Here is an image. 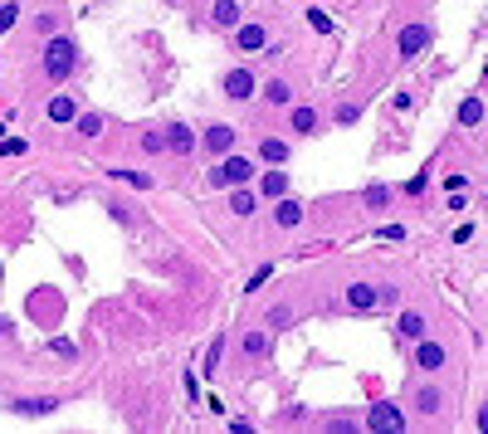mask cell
<instances>
[{
	"label": "cell",
	"mask_w": 488,
	"mask_h": 434,
	"mask_svg": "<svg viewBox=\"0 0 488 434\" xmlns=\"http://www.w3.org/2000/svg\"><path fill=\"white\" fill-rule=\"evenodd\" d=\"M142 147H147V151H166V132H147Z\"/></svg>",
	"instance_id": "cell-30"
},
{
	"label": "cell",
	"mask_w": 488,
	"mask_h": 434,
	"mask_svg": "<svg viewBox=\"0 0 488 434\" xmlns=\"http://www.w3.org/2000/svg\"><path fill=\"white\" fill-rule=\"evenodd\" d=\"M440 405H444V391H440V386L415 391V410H420V415H440Z\"/></svg>",
	"instance_id": "cell-15"
},
{
	"label": "cell",
	"mask_w": 488,
	"mask_h": 434,
	"mask_svg": "<svg viewBox=\"0 0 488 434\" xmlns=\"http://www.w3.org/2000/svg\"><path fill=\"white\" fill-rule=\"evenodd\" d=\"M386 186H371V191H367V205H371V210H381V205H386Z\"/></svg>",
	"instance_id": "cell-31"
},
{
	"label": "cell",
	"mask_w": 488,
	"mask_h": 434,
	"mask_svg": "<svg viewBox=\"0 0 488 434\" xmlns=\"http://www.w3.org/2000/svg\"><path fill=\"white\" fill-rule=\"evenodd\" d=\"M254 205H259V196H254L249 186H235V191H230V210H235V215H254Z\"/></svg>",
	"instance_id": "cell-17"
},
{
	"label": "cell",
	"mask_w": 488,
	"mask_h": 434,
	"mask_svg": "<svg viewBox=\"0 0 488 434\" xmlns=\"http://www.w3.org/2000/svg\"><path fill=\"white\" fill-rule=\"evenodd\" d=\"M264 103H269V108H293V88L284 79H269V83H264Z\"/></svg>",
	"instance_id": "cell-12"
},
{
	"label": "cell",
	"mask_w": 488,
	"mask_h": 434,
	"mask_svg": "<svg viewBox=\"0 0 488 434\" xmlns=\"http://www.w3.org/2000/svg\"><path fill=\"white\" fill-rule=\"evenodd\" d=\"M274 224H279V229H298V224H303V205L284 196V201H279V210H274Z\"/></svg>",
	"instance_id": "cell-13"
},
{
	"label": "cell",
	"mask_w": 488,
	"mask_h": 434,
	"mask_svg": "<svg viewBox=\"0 0 488 434\" xmlns=\"http://www.w3.org/2000/svg\"><path fill=\"white\" fill-rule=\"evenodd\" d=\"M308 25H312L317 34H327V29H332V20H327V10H317V5L308 10Z\"/></svg>",
	"instance_id": "cell-27"
},
{
	"label": "cell",
	"mask_w": 488,
	"mask_h": 434,
	"mask_svg": "<svg viewBox=\"0 0 488 434\" xmlns=\"http://www.w3.org/2000/svg\"><path fill=\"white\" fill-rule=\"evenodd\" d=\"M112 181H122V186H132V191H147V186H152L147 171H112Z\"/></svg>",
	"instance_id": "cell-22"
},
{
	"label": "cell",
	"mask_w": 488,
	"mask_h": 434,
	"mask_svg": "<svg viewBox=\"0 0 488 434\" xmlns=\"http://www.w3.org/2000/svg\"><path fill=\"white\" fill-rule=\"evenodd\" d=\"M259 191H264V196H274V201H284V196H289V176H284V171L274 166V171H264Z\"/></svg>",
	"instance_id": "cell-16"
},
{
	"label": "cell",
	"mask_w": 488,
	"mask_h": 434,
	"mask_svg": "<svg viewBox=\"0 0 488 434\" xmlns=\"http://www.w3.org/2000/svg\"><path fill=\"white\" fill-rule=\"evenodd\" d=\"M200 147H205L210 156H230V151H235V127H230V122H210L205 137H200Z\"/></svg>",
	"instance_id": "cell-4"
},
{
	"label": "cell",
	"mask_w": 488,
	"mask_h": 434,
	"mask_svg": "<svg viewBox=\"0 0 488 434\" xmlns=\"http://www.w3.org/2000/svg\"><path fill=\"white\" fill-rule=\"evenodd\" d=\"M444 361H449V351H444L440 341H420V351H415V366H420V371H440Z\"/></svg>",
	"instance_id": "cell-11"
},
{
	"label": "cell",
	"mask_w": 488,
	"mask_h": 434,
	"mask_svg": "<svg viewBox=\"0 0 488 434\" xmlns=\"http://www.w3.org/2000/svg\"><path fill=\"white\" fill-rule=\"evenodd\" d=\"M395 303V288H371V283H352L347 288V308L352 313H376V308H390Z\"/></svg>",
	"instance_id": "cell-3"
},
{
	"label": "cell",
	"mask_w": 488,
	"mask_h": 434,
	"mask_svg": "<svg viewBox=\"0 0 488 434\" xmlns=\"http://www.w3.org/2000/svg\"><path fill=\"white\" fill-rule=\"evenodd\" d=\"M220 88H225V98H235V103H249V98H254V69H230Z\"/></svg>",
	"instance_id": "cell-7"
},
{
	"label": "cell",
	"mask_w": 488,
	"mask_h": 434,
	"mask_svg": "<svg viewBox=\"0 0 488 434\" xmlns=\"http://www.w3.org/2000/svg\"><path fill=\"white\" fill-rule=\"evenodd\" d=\"M10 410L15 415H49V410H59V400H15Z\"/></svg>",
	"instance_id": "cell-20"
},
{
	"label": "cell",
	"mask_w": 488,
	"mask_h": 434,
	"mask_svg": "<svg viewBox=\"0 0 488 434\" xmlns=\"http://www.w3.org/2000/svg\"><path fill=\"white\" fill-rule=\"evenodd\" d=\"M25 147H29V142H25V137H5V142H0V156H20V151H25Z\"/></svg>",
	"instance_id": "cell-29"
},
{
	"label": "cell",
	"mask_w": 488,
	"mask_h": 434,
	"mask_svg": "<svg viewBox=\"0 0 488 434\" xmlns=\"http://www.w3.org/2000/svg\"><path fill=\"white\" fill-rule=\"evenodd\" d=\"M264 44H269V34H264V25H259V20L235 29V49H239V54H259Z\"/></svg>",
	"instance_id": "cell-9"
},
{
	"label": "cell",
	"mask_w": 488,
	"mask_h": 434,
	"mask_svg": "<svg viewBox=\"0 0 488 434\" xmlns=\"http://www.w3.org/2000/svg\"><path fill=\"white\" fill-rule=\"evenodd\" d=\"M0 337H10V318H0Z\"/></svg>",
	"instance_id": "cell-34"
},
{
	"label": "cell",
	"mask_w": 488,
	"mask_h": 434,
	"mask_svg": "<svg viewBox=\"0 0 488 434\" xmlns=\"http://www.w3.org/2000/svg\"><path fill=\"white\" fill-rule=\"evenodd\" d=\"M459 122H464V127H479V122H484V98L459 103Z\"/></svg>",
	"instance_id": "cell-21"
},
{
	"label": "cell",
	"mask_w": 488,
	"mask_h": 434,
	"mask_svg": "<svg viewBox=\"0 0 488 434\" xmlns=\"http://www.w3.org/2000/svg\"><path fill=\"white\" fill-rule=\"evenodd\" d=\"M362 425H367V430L400 434V430H405V415H400L395 405H386V400H381V405H371V410H367V420H362Z\"/></svg>",
	"instance_id": "cell-5"
},
{
	"label": "cell",
	"mask_w": 488,
	"mask_h": 434,
	"mask_svg": "<svg viewBox=\"0 0 488 434\" xmlns=\"http://www.w3.org/2000/svg\"><path fill=\"white\" fill-rule=\"evenodd\" d=\"M430 39H435V34H430V25H405V29H400V39H395V44H400V59L425 54V49H430Z\"/></svg>",
	"instance_id": "cell-6"
},
{
	"label": "cell",
	"mask_w": 488,
	"mask_h": 434,
	"mask_svg": "<svg viewBox=\"0 0 488 434\" xmlns=\"http://www.w3.org/2000/svg\"><path fill=\"white\" fill-rule=\"evenodd\" d=\"M49 122H79V103H74L69 93L49 98Z\"/></svg>",
	"instance_id": "cell-14"
},
{
	"label": "cell",
	"mask_w": 488,
	"mask_h": 434,
	"mask_svg": "<svg viewBox=\"0 0 488 434\" xmlns=\"http://www.w3.org/2000/svg\"><path fill=\"white\" fill-rule=\"evenodd\" d=\"M210 25L215 29H239V0H215L210 5Z\"/></svg>",
	"instance_id": "cell-10"
},
{
	"label": "cell",
	"mask_w": 488,
	"mask_h": 434,
	"mask_svg": "<svg viewBox=\"0 0 488 434\" xmlns=\"http://www.w3.org/2000/svg\"><path fill=\"white\" fill-rule=\"evenodd\" d=\"M312 127H317V112H312V108H293V132H303V137H308Z\"/></svg>",
	"instance_id": "cell-23"
},
{
	"label": "cell",
	"mask_w": 488,
	"mask_h": 434,
	"mask_svg": "<svg viewBox=\"0 0 488 434\" xmlns=\"http://www.w3.org/2000/svg\"><path fill=\"white\" fill-rule=\"evenodd\" d=\"M395 332H400L405 341H420V337H425V318H420V313H400Z\"/></svg>",
	"instance_id": "cell-18"
},
{
	"label": "cell",
	"mask_w": 488,
	"mask_h": 434,
	"mask_svg": "<svg viewBox=\"0 0 488 434\" xmlns=\"http://www.w3.org/2000/svg\"><path fill=\"white\" fill-rule=\"evenodd\" d=\"M259 156L279 166V161H289V142H279V137H269V142H259Z\"/></svg>",
	"instance_id": "cell-19"
},
{
	"label": "cell",
	"mask_w": 488,
	"mask_h": 434,
	"mask_svg": "<svg viewBox=\"0 0 488 434\" xmlns=\"http://www.w3.org/2000/svg\"><path fill=\"white\" fill-rule=\"evenodd\" d=\"M74 69H79V49H74V39L49 34V44H44V74H49L54 83H64Z\"/></svg>",
	"instance_id": "cell-1"
},
{
	"label": "cell",
	"mask_w": 488,
	"mask_h": 434,
	"mask_svg": "<svg viewBox=\"0 0 488 434\" xmlns=\"http://www.w3.org/2000/svg\"><path fill=\"white\" fill-rule=\"evenodd\" d=\"M15 20H20V5L15 0H0V29H10Z\"/></svg>",
	"instance_id": "cell-28"
},
{
	"label": "cell",
	"mask_w": 488,
	"mask_h": 434,
	"mask_svg": "<svg viewBox=\"0 0 488 434\" xmlns=\"http://www.w3.org/2000/svg\"><path fill=\"white\" fill-rule=\"evenodd\" d=\"M166 5H176V0H166Z\"/></svg>",
	"instance_id": "cell-35"
},
{
	"label": "cell",
	"mask_w": 488,
	"mask_h": 434,
	"mask_svg": "<svg viewBox=\"0 0 488 434\" xmlns=\"http://www.w3.org/2000/svg\"><path fill=\"white\" fill-rule=\"evenodd\" d=\"M220 356H225V337H215V341H210V351H205V376H215Z\"/></svg>",
	"instance_id": "cell-24"
},
{
	"label": "cell",
	"mask_w": 488,
	"mask_h": 434,
	"mask_svg": "<svg viewBox=\"0 0 488 434\" xmlns=\"http://www.w3.org/2000/svg\"><path fill=\"white\" fill-rule=\"evenodd\" d=\"M34 29H39V34H54V29H59V15H39Z\"/></svg>",
	"instance_id": "cell-32"
},
{
	"label": "cell",
	"mask_w": 488,
	"mask_h": 434,
	"mask_svg": "<svg viewBox=\"0 0 488 434\" xmlns=\"http://www.w3.org/2000/svg\"><path fill=\"white\" fill-rule=\"evenodd\" d=\"M244 351H249V356H264V351H269V337H264V332H249V337H244Z\"/></svg>",
	"instance_id": "cell-25"
},
{
	"label": "cell",
	"mask_w": 488,
	"mask_h": 434,
	"mask_svg": "<svg viewBox=\"0 0 488 434\" xmlns=\"http://www.w3.org/2000/svg\"><path fill=\"white\" fill-rule=\"evenodd\" d=\"M195 147H200V137H195L186 122H171V127H166V151H176V156H191Z\"/></svg>",
	"instance_id": "cell-8"
},
{
	"label": "cell",
	"mask_w": 488,
	"mask_h": 434,
	"mask_svg": "<svg viewBox=\"0 0 488 434\" xmlns=\"http://www.w3.org/2000/svg\"><path fill=\"white\" fill-rule=\"evenodd\" d=\"M479 430L488 434V405H484V410H479Z\"/></svg>",
	"instance_id": "cell-33"
},
{
	"label": "cell",
	"mask_w": 488,
	"mask_h": 434,
	"mask_svg": "<svg viewBox=\"0 0 488 434\" xmlns=\"http://www.w3.org/2000/svg\"><path fill=\"white\" fill-rule=\"evenodd\" d=\"M205 181H210V191L249 186V181H254V161H249V156H225L220 166H210V171H205Z\"/></svg>",
	"instance_id": "cell-2"
},
{
	"label": "cell",
	"mask_w": 488,
	"mask_h": 434,
	"mask_svg": "<svg viewBox=\"0 0 488 434\" xmlns=\"http://www.w3.org/2000/svg\"><path fill=\"white\" fill-rule=\"evenodd\" d=\"M79 132H84V137H98V132H103V117H98V112H84V117H79Z\"/></svg>",
	"instance_id": "cell-26"
},
{
	"label": "cell",
	"mask_w": 488,
	"mask_h": 434,
	"mask_svg": "<svg viewBox=\"0 0 488 434\" xmlns=\"http://www.w3.org/2000/svg\"><path fill=\"white\" fill-rule=\"evenodd\" d=\"M0 273H5V269H0Z\"/></svg>",
	"instance_id": "cell-36"
}]
</instances>
